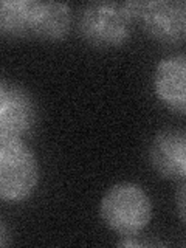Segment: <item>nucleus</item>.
<instances>
[{
    "label": "nucleus",
    "mask_w": 186,
    "mask_h": 248,
    "mask_svg": "<svg viewBox=\"0 0 186 248\" xmlns=\"http://www.w3.org/2000/svg\"><path fill=\"white\" fill-rule=\"evenodd\" d=\"M152 200L140 185L120 182L101 199L99 216L106 227L121 237H135L152 220Z\"/></svg>",
    "instance_id": "nucleus-1"
},
{
    "label": "nucleus",
    "mask_w": 186,
    "mask_h": 248,
    "mask_svg": "<svg viewBox=\"0 0 186 248\" xmlns=\"http://www.w3.org/2000/svg\"><path fill=\"white\" fill-rule=\"evenodd\" d=\"M41 166L31 147L19 137L0 135V202L20 203L33 196Z\"/></svg>",
    "instance_id": "nucleus-2"
},
{
    "label": "nucleus",
    "mask_w": 186,
    "mask_h": 248,
    "mask_svg": "<svg viewBox=\"0 0 186 248\" xmlns=\"http://www.w3.org/2000/svg\"><path fill=\"white\" fill-rule=\"evenodd\" d=\"M132 23L146 36L166 46H177L186 37V3L183 0H132L123 2Z\"/></svg>",
    "instance_id": "nucleus-3"
},
{
    "label": "nucleus",
    "mask_w": 186,
    "mask_h": 248,
    "mask_svg": "<svg viewBox=\"0 0 186 248\" xmlns=\"http://www.w3.org/2000/svg\"><path fill=\"white\" fill-rule=\"evenodd\" d=\"M76 28L84 42L107 50L129 41L132 20L123 2H90L78 13Z\"/></svg>",
    "instance_id": "nucleus-4"
},
{
    "label": "nucleus",
    "mask_w": 186,
    "mask_h": 248,
    "mask_svg": "<svg viewBox=\"0 0 186 248\" xmlns=\"http://www.w3.org/2000/svg\"><path fill=\"white\" fill-rule=\"evenodd\" d=\"M37 123V104L20 84L0 79V135L30 134Z\"/></svg>",
    "instance_id": "nucleus-5"
},
{
    "label": "nucleus",
    "mask_w": 186,
    "mask_h": 248,
    "mask_svg": "<svg viewBox=\"0 0 186 248\" xmlns=\"http://www.w3.org/2000/svg\"><path fill=\"white\" fill-rule=\"evenodd\" d=\"M149 161L158 175L169 180L186 177V132L182 127H165L155 134L149 146Z\"/></svg>",
    "instance_id": "nucleus-6"
},
{
    "label": "nucleus",
    "mask_w": 186,
    "mask_h": 248,
    "mask_svg": "<svg viewBox=\"0 0 186 248\" xmlns=\"http://www.w3.org/2000/svg\"><path fill=\"white\" fill-rule=\"evenodd\" d=\"M73 27V13L68 3L31 0L30 37L37 41H64Z\"/></svg>",
    "instance_id": "nucleus-7"
},
{
    "label": "nucleus",
    "mask_w": 186,
    "mask_h": 248,
    "mask_svg": "<svg viewBox=\"0 0 186 248\" xmlns=\"http://www.w3.org/2000/svg\"><path fill=\"white\" fill-rule=\"evenodd\" d=\"M186 56L185 53L163 58L154 73V90L157 98L168 108L180 115L186 110Z\"/></svg>",
    "instance_id": "nucleus-8"
},
{
    "label": "nucleus",
    "mask_w": 186,
    "mask_h": 248,
    "mask_svg": "<svg viewBox=\"0 0 186 248\" xmlns=\"http://www.w3.org/2000/svg\"><path fill=\"white\" fill-rule=\"evenodd\" d=\"M31 0H0V36L30 39Z\"/></svg>",
    "instance_id": "nucleus-9"
},
{
    "label": "nucleus",
    "mask_w": 186,
    "mask_h": 248,
    "mask_svg": "<svg viewBox=\"0 0 186 248\" xmlns=\"http://www.w3.org/2000/svg\"><path fill=\"white\" fill-rule=\"evenodd\" d=\"M185 197H186V185L185 180H182L180 188L177 192V206H178V216H180V220L185 223Z\"/></svg>",
    "instance_id": "nucleus-10"
},
{
    "label": "nucleus",
    "mask_w": 186,
    "mask_h": 248,
    "mask_svg": "<svg viewBox=\"0 0 186 248\" xmlns=\"http://www.w3.org/2000/svg\"><path fill=\"white\" fill-rule=\"evenodd\" d=\"M11 244V234L10 230H8L6 223L0 219V247H6Z\"/></svg>",
    "instance_id": "nucleus-11"
}]
</instances>
